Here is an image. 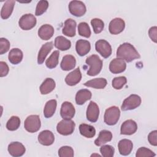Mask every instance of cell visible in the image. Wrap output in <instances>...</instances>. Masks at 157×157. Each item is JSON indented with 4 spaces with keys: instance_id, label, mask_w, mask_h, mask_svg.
I'll use <instances>...</instances> for the list:
<instances>
[{
    "instance_id": "6da1fadb",
    "label": "cell",
    "mask_w": 157,
    "mask_h": 157,
    "mask_svg": "<svg viewBox=\"0 0 157 157\" xmlns=\"http://www.w3.org/2000/svg\"><path fill=\"white\" fill-rule=\"evenodd\" d=\"M116 55L117 58L124 60L128 63L139 59L140 57L135 47L128 42L123 43L118 47Z\"/></svg>"
},
{
    "instance_id": "7a4b0ae2",
    "label": "cell",
    "mask_w": 157,
    "mask_h": 157,
    "mask_svg": "<svg viewBox=\"0 0 157 157\" xmlns=\"http://www.w3.org/2000/svg\"><path fill=\"white\" fill-rule=\"evenodd\" d=\"M85 63L90 66L87 74L90 76H95L99 74L102 67V61L96 55H92L86 59Z\"/></svg>"
},
{
    "instance_id": "3957f363",
    "label": "cell",
    "mask_w": 157,
    "mask_h": 157,
    "mask_svg": "<svg viewBox=\"0 0 157 157\" xmlns=\"http://www.w3.org/2000/svg\"><path fill=\"white\" fill-rule=\"evenodd\" d=\"M120 117V111L118 107L112 106L106 109L104 120L105 124L109 126H113L117 124Z\"/></svg>"
},
{
    "instance_id": "277c9868",
    "label": "cell",
    "mask_w": 157,
    "mask_h": 157,
    "mask_svg": "<svg viewBox=\"0 0 157 157\" xmlns=\"http://www.w3.org/2000/svg\"><path fill=\"white\" fill-rule=\"evenodd\" d=\"M41 123L40 117L37 115L28 116L24 122L25 129L29 132L33 133L38 131L40 128Z\"/></svg>"
},
{
    "instance_id": "5b68a950",
    "label": "cell",
    "mask_w": 157,
    "mask_h": 157,
    "mask_svg": "<svg viewBox=\"0 0 157 157\" xmlns=\"http://www.w3.org/2000/svg\"><path fill=\"white\" fill-rule=\"evenodd\" d=\"M75 124L71 120L63 119L60 121L56 126L57 132L63 136H68L73 133Z\"/></svg>"
},
{
    "instance_id": "8992f818",
    "label": "cell",
    "mask_w": 157,
    "mask_h": 157,
    "mask_svg": "<svg viewBox=\"0 0 157 157\" xmlns=\"http://www.w3.org/2000/svg\"><path fill=\"white\" fill-rule=\"evenodd\" d=\"M141 104V98L137 94H131L126 98L121 105V109L123 111L131 110L138 107Z\"/></svg>"
},
{
    "instance_id": "52a82bcc",
    "label": "cell",
    "mask_w": 157,
    "mask_h": 157,
    "mask_svg": "<svg viewBox=\"0 0 157 157\" xmlns=\"http://www.w3.org/2000/svg\"><path fill=\"white\" fill-rule=\"evenodd\" d=\"M69 10L75 17H80L83 16L86 11L85 4L80 1H72L69 4Z\"/></svg>"
},
{
    "instance_id": "ba28073f",
    "label": "cell",
    "mask_w": 157,
    "mask_h": 157,
    "mask_svg": "<svg viewBox=\"0 0 157 157\" xmlns=\"http://www.w3.org/2000/svg\"><path fill=\"white\" fill-rule=\"evenodd\" d=\"M36 18L31 13L23 15L18 21L19 26L23 30H29L33 28L36 25Z\"/></svg>"
},
{
    "instance_id": "9c48e42d",
    "label": "cell",
    "mask_w": 157,
    "mask_h": 157,
    "mask_svg": "<svg viewBox=\"0 0 157 157\" xmlns=\"http://www.w3.org/2000/svg\"><path fill=\"white\" fill-rule=\"evenodd\" d=\"M96 50L104 58H109L112 54V47L110 44L105 40L100 39L95 44Z\"/></svg>"
},
{
    "instance_id": "30bf717a",
    "label": "cell",
    "mask_w": 157,
    "mask_h": 157,
    "mask_svg": "<svg viewBox=\"0 0 157 157\" xmlns=\"http://www.w3.org/2000/svg\"><path fill=\"white\" fill-rule=\"evenodd\" d=\"M124 28L125 22L120 18H115L112 20L109 25V32L114 35L121 33L124 29Z\"/></svg>"
},
{
    "instance_id": "8fae6325",
    "label": "cell",
    "mask_w": 157,
    "mask_h": 157,
    "mask_svg": "<svg viewBox=\"0 0 157 157\" xmlns=\"http://www.w3.org/2000/svg\"><path fill=\"white\" fill-rule=\"evenodd\" d=\"M99 115V109L97 104L90 101L86 110V118L92 123H95L98 120Z\"/></svg>"
},
{
    "instance_id": "7c38bea8",
    "label": "cell",
    "mask_w": 157,
    "mask_h": 157,
    "mask_svg": "<svg viewBox=\"0 0 157 157\" xmlns=\"http://www.w3.org/2000/svg\"><path fill=\"white\" fill-rule=\"evenodd\" d=\"M75 113V110L72 104L68 101L64 102L61 107L60 114L63 119H72Z\"/></svg>"
},
{
    "instance_id": "4fadbf2b",
    "label": "cell",
    "mask_w": 157,
    "mask_h": 157,
    "mask_svg": "<svg viewBox=\"0 0 157 157\" xmlns=\"http://www.w3.org/2000/svg\"><path fill=\"white\" fill-rule=\"evenodd\" d=\"M7 149L9 154L14 157L21 156L26 151L25 146L21 143L18 142H11L8 145Z\"/></svg>"
},
{
    "instance_id": "5bb4252c",
    "label": "cell",
    "mask_w": 157,
    "mask_h": 157,
    "mask_svg": "<svg viewBox=\"0 0 157 157\" xmlns=\"http://www.w3.org/2000/svg\"><path fill=\"white\" fill-rule=\"evenodd\" d=\"M126 64L124 60L120 58L113 59L109 64V70L113 74H120L125 71Z\"/></svg>"
},
{
    "instance_id": "9a60e30c",
    "label": "cell",
    "mask_w": 157,
    "mask_h": 157,
    "mask_svg": "<svg viewBox=\"0 0 157 157\" xmlns=\"http://www.w3.org/2000/svg\"><path fill=\"white\" fill-rule=\"evenodd\" d=\"M137 129V124L136 122L132 120H128L122 123L120 133L124 135H132L136 132Z\"/></svg>"
},
{
    "instance_id": "2e32d148",
    "label": "cell",
    "mask_w": 157,
    "mask_h": 157,
    "mask_svg": "<svg viewBox=\"0 0 157 157\" xmlns=\"http://www.w3.org/2000/svg\"><path fill=\"white\" fill-rule=\"evenodd\" d=\"M81 79L82 73L80 72V68L77 67L66 75L65 78V82L69 86H74L78 83Z\"/></svg>"
},
{
    "instance_id": "e0dca14e",
    "label": "cell",
    "mask_w": 157,
    "mask_h": 157,
    "mask_svg": "<svg viewBox=\"0 0 157 157\" xmlns=\"http://www.w3.org/2000/svg\"><path fill=\"white\" fill-rule=\"evenodd\" d=\"M55 136L53 132L49 130H44L40 132L38 136L39 142L45 146H49L53 144Z\"/></svg>"
},
{
    "instance_id": "ac0fdd59",
    "label": "cell",
    "mask_w": 157,
    "mask_h": 157,
    "mask_svg": "<svg viewBox=\"0 0 157 157\" xmlns=\"http://www.w3.org/2000/svg\"><path fill=\"white\" fill-rule=\"evenodd\" d=\"M76 21L72 18H68L64 21V26L62 33L68 37H74L76 34Z\"/></svg>"
},
{
    "instance_id": "d6986e66",
    "label": "cell",
    "mask_w": 157,
    "mask_h": 157,
    "mask_svg": "<svg viewBox=\"0 0 157 157\" xmlns=\"http://www.w3.org/2000/svg\"><path fill=\"white\" fill-rule=\"evenodd\" d=\"M53 47V42H48L44 44L39 51L37 56V63L42 64L44 62L47 55L51 52Z\"/></svg>"
},
{
    "instance_id": "ffe728a7",
    "label": "cell",
    "mask_w": 157,
    "mask_h": 157,
    "mask_svg": "<svg viewBox=\"0 0 157 157\" xmlns=\"http://www.w3.org/2000/svg\"><path fill=\"white\" fill-rule=\"evenodd\" d=\"M120 153L123 156L129 155L133 148V144L131 140L126 139H121L118 144Z\"/></svg>"
},
{
    "instance_id": "44dd1931",
    "label": "cell",
    "mask_w": 157,
    "mask_h": 157,
    "mask_svg": "<svg viewBox=\"0 0 157 157\" xmlns=\"http://www.w3.org/2000/svg\"><path fill=\"white\" fill-rule=\"evenodd\" d=\"M91 49V45L89 41L80 39L78 40L75 44V50L78 55L80 56L86 55Z\"/></svg>"
},
{
    "instance_id": "7402d4cb",
    "label": "cell",
    "mask_w": 157,
    "mask_h": 157,
    "mask_svg": "<svg viewBox=\"0 0 157 157\" xmlns=\"http://www.w3.org/2000/svg\"><path fill=\"white\" fill-rule=\"evenodd\" d=\"M54 34V28L48 24L43 25L38 30V36L42 40L50 39Z\"/></svg>"
},
{
    "instance_id": "603a6c76",
    "label": "cell",
    "mask_w": 157,
    "mask_h": 157,
    "mask_svg": "<svg viewBox=\"0 0 157 157\" xmlns=\"http://www.w3.org/2000/svg\"><path fill=\"white\" fill-rule=\"evenodd\" d=\"M76 64V60L74 56L66 55L63 56L60 64V66L63 71H69L74 69Z\"/></svg>"
},
{
    "instance_id": "cb8c5ba5",
    "label": "cell",
    "mask_w": 157,
    "mask_h": 157,
    "mask_svg": "<svg viewBox=\"0 0 157 157\" xmlns=\"http://www.w3.org/2000/svg\"><path fill=\"white\" fill-rule=\"evenodd\" d=\"M56 83L52 78H45L39 87L40 92L42 94H47L51 93L55 88Z\"/></svg>"
},
{
    "instance_id": "d4e9b609",
    "label": "cell",
    "mask_w": 157,
    "mask_h": 157,
    "mask_svg": "<svg viewBox=\"0 0 157 157\" xmlns=\"http://www.w3.org/2000/svg\"><path fill=\"white\" fill-rule=\"evenodd\" d=\"M91 92L87 89L78 90L75 95V102L78 105H83L86 101L91 98Z\"/></svg>"
},
{
    "instance_id": "484cf974",
    "label": "cell",
    "mask_w": 157,
    "mask_h": 157,
    "mask_svg": "<svg viewBox=\"0 0 157 157\" xmlns=\"http://www.w3.org/2000/svg\"><path fill=\"white\" fill-rule=\"evenodd\" d=\"M23 54L22 51L17 48H12L8 55V59L10 63L12 64H19L23 59Z\"/></svg>"
},
{
    "instance_id": "4316f807",
    "label": "cell",
    "mask_w": 157,
    "mask_h": 157,
    "mask_svg": "<svg viewBox=\"0 0 157 157\" xmlns=\"http://www.w3.org/2000/svg\"><path fill=\"white\" fill-rule=\"evenodd\" d=\"M15 1L13 0H8L5 2L1 10V17L2 19H7L12 14Z\"/></svg>"
},
{
    "instance_id": "83f0119b",
    "label": "cell",
    "mask_w": 157,
    "mask_h": 157,
    "mask_svg": "<svg viewBox=\"0 0 157 157\" xmlns=\"http://www.w3.org/2000/svg\"><path fill=\"white\" fill-rule=\"evenodd\" d=\"M107 80L104 78H96L86 82L83 85L95 89H103L107 85Z\"/></svg>"
},
{
    "instance_id": "f1b7e54d",
    "label": "cell",
    "mask_w": 157,
    "mask_h": 157,
    "mask_svg": "<svg viewBox=\"0 0 157 157\" xmlns=\"http://www.w3.org/2000/svg\"><path fill=\"white\" fill-rule=\"evenodd\" d=\"M112 139V134L108 130H102L100 131L98 137L94 140V144L97 146H101L110 142Z\"/></svg>"
},
{
    "instance_id": "f546056e",
    "label": "cell",
    "mask_w": 157,
    "mask_h": 157,
    "mask_svg": "<svg viewBox=\"0 0 157 157\" xmlns=\"http://www.w3.org/2000/svg\"><path fill=\"white\" fill-rule=\"evenodd\" d=\"M55 47L59 50L65 51L69 50L71 47V42L69 40L59 36L55 39Z\"/></svg>"
},
{
    "instance_id": "4dcf8cb0",
    "label": "cell",
    "mask_w": 157,
    "mask_h": 157,
    "mask_svg": "<svg viewBox=\"0 0 157 157\" xmlns=\"http://www.w3.org/2000/svg\"><path fill=\"white\" fill-rule=\"evenodd\" d=\"M57 105V102L55 99H51L48 101L45 105L44 109V115L47 118L52 117L56 110Z\"/></svg>"
},
{
    "instance_id": "1f68e13d",
    "label": "cell",
    "mask_w": 157,
    "mask_h": 157,
    "mask_svg": "<svg viewBox=\"0 0 157 157\" xmlns=\"http://www.w3.org/2000/svg\"><path fill=\"white\" fill-rule=\"evenodd\" d=\"M80 133L86 138H92L96 134L95 128L90 124L82 123L79 126Z\"/></svg>"
},
{
    "instance_id": "d6a6232c",
    "label": "cell",
    "mask_w": 157,
    "mask_h": 157,
    "mask_svg": "<svg viewBox=\"0 0 157 157\" xmlns=\"http://www.w3.org/2000/svg\"><path fill=\"white\" fill-rule=\"evenodd\" d=\"M59 52L58 50L54 51L45 61L46 66L49 69L56 67L58 64Z\"/></svg>"
},
{
    "instance_id": "836d02e7",
    "label": "cell",
    "mask_w": 157,
    "mask_h": 157,
    "mask_svg": "<svg viewBox=\"0 0 157 157\" xmlns=\"http://www.w3.org/2000/svg\"><path fill=\"white\" fill-rule=\"evenodd\" d=\"M20 119L17 116H12L6 123V128L9 131H15L18 129L20 125Z\"/></svg>"
},
{
    "instance_id": "e575fe53",
    "label": "cell",
    "mask_w": 157,
    "mask_h": 157,
    "mask_svg": "<svg viewBox=\"0 0 157 157\" xmlns=\"http://www.w3.org/2000/svg\"><path fill=\"white\" fill-rule=\"evenodd\" d=\"M78 33L80 36L86 38H89L91 34L90 26L86 22H81L78 24Z\"/></svg>"
},
{
    "instance_id": "d590c367",
    "label": "cell",
    "mask_w": 157,
    "mask_h": 157,
    "mask_svg": "<svg viewBox=\"0 0 157 157\" xmlns=\"http://www.w3.org/2000/svg\"><path fill=\"white\" fill-rule=\"evenodd\" d=\"M91 25L95 34L101 33L104 28V23L99 18H93L91 20Z\"/></svg>"
},
{
    "instance_id": "8d00e7d4",
    "label": "cell",
    "mask_w": 157,
    "mask_h": 157,
    "mask_svg": "<svg viewBox=\"0 0 157 157\" xmlns=\"http://www.w3.org/2000/svg\"><path fill=\"white\" fill-rule=\"evenodd\" d=\"M126 82L127 79L124 76L117 77L112 80V85L113 88L116 90H120L124 86Z\"/></svg>"
},
{
    "instance_id": "74e56055",
    "label": "cell",
    "mask_w": 157,
    "mask_h": 157,
    "mask_svg": "<svg viewBox=\"0 0 157 157\" xmlns=\"http://www.w3.org/2000/svg\"><path fill=\"white\" fill-rule=\"evenodd\" d=\"M48 2L47 1L42 0L39 1L37 4L35 15L36 16H39L43 14L48 9Z\"/></svg>"
},
{
    "instance_id": "f35d334b",
    "label": "cell",
    "mask_w": 157,
    "mask_h": 157,
    "mask_svg": "<svg viewBox=\"0 0 157 157\" xmlns=\"http://www.w3.org/2000/svg\"><path fill=\"white\" fill-rule=\"evenodd\" d=\"M156 154L152 150L144 147L139 148L136 154V157H153Z\"/></svg>"
},
{
    "instance_id": "ab89813d",
    "label": "cell",
    "mask_w": 157,
    "mask_h": 157,
    "mask_svg": "<svg viewBox=\"0 0 157 157\" xmlns=\"http://www.w3.org/2000/svg\"><path fill=\"white\" fill-rule=\"evenodd\" d=\"M100 152L104 157H112L114 155L115 149L111 145H105L100 148Z\"/></svg>"
},
{
    "instance_id": "60d3db41",
    "label": "cell",
    "mask_w": 157,
    "mask_h": 157,
    "mask_svg": "<svg viewBox=\"0 0 157 157\" xmlns=\"http://www.w3.org/2000/svg\"><path fill=\"white\" fill-rule=\"evenodd\" d=\"M58 155L60 157L74 156V150L69 146L61 147L58 150Z\"/></svg>"
},
{
    "instance_id": "b9f144b4",
    "label": "cell",
    "mask_w": 157,
    "mask_h": 157,
    "mask_svg": "<svg viewBox=\"0 0 157 157\" xmlns=\"http://www.w3.org/2000/svg\"><path fill=\"white\" fill-rule=\"evenodd\" d=\"M10 42L6 39L1 37L0 39V54L2 55L7 52L10 48Z\"/></svg>"
},
{
    "instance_id": "7bdbcfd3",
    "label": "cell",
    "mask_w": 157,
    "mask_h": 157,
    "mask_svg": "<svg viewBox=\"0 0 157 157\" xmlns=\"http://www.w3.org/2000/svg\"><path fill=\"white\" fill-rule=\"evenodd\" d=\"M148 140L153 146L157 145V131L154 130L150 132L148 136Z\"/></svg>"
},
{
    "instance_id": "ee69618b",
    "label": "cell",
    "mask_w": 157,
    "mask_h": 157,
    "mask_svg": "<svg viewBox=\"0 0 157 157\" xmlns=\"http://www.w3.org/2000/svg\"><path fill=\"white\" fill-rule=\"evenodd\" d=\"M0 67H1L0 76L1 77L6 76L7 75V74L9 73V66L7 64V63L4 61H1L0 62Z\"/></svg>"
},
{
    "instance_id": "f6af8a7d",
    "label": "cell",
    "mask_w": 157,
    "mask_h": 157,
    "mask_svg": "<svg viewBox=\"0 0 157 157\" xmlns=\"http://www.w3.org/2000/svg\"><path fill=\"white\" fill-rule=\"evenodd\" d=\"M148 35L151 39L155 43H156L157 42V28L156 26H153L151 27L149 29L148 31Z\"/></svg>"
},
{
    "instance_id": "bcb514c9",
    "label": "cell",
    "mask_w": 157,
    "mask_h": 157,
    "mask_svg": "<svg viewBox=\"0 0 157 157\" xmlns=\"http://www.w3.org/2000/svg\"><path fill=\"white\" fill-rule=\"evenodd\" d=\"M101 156V155H99V154H93V155H91V156Z\"/></svg>"
}]
</instances>
